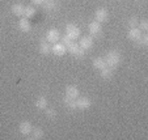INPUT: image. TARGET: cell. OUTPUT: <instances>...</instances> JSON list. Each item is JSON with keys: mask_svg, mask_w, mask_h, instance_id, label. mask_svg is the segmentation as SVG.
Wrapping results in <instances>:
<instances>
[{"mask_svg": "<svg viewBox=\"0 0 148 140\" xmlns=\"http://www.w3.org/2000/svg\"><path fill=\"white\" fill-rule=\"evenodd\" d=\"M105 62H106V66L110 67L112 70L117 68L118 66L121 64V60H122V56H121L119 51L117 50H110L106 53V56H105Z\"/></svg>", "mask_w": 148, "mask_h": 140, "instance_id": "obj_1", "label": "cell"}, {"mask_svg": "<svg viewBox=\"0 0 148 140\" xmlns=\"http://www.w3.org/2000/svg\"><path fill=\"white\" fill-rule=\"evenodd\" d=\"M66 34H67L70 38H72L73 41H76V39L80 37L81 30L79 26L75 25V24H68V25L66 26Z\"/></svg>", "mask_w": 148, "mask_h": 140, "instance_id": "obj_2", "label": "cell"}, {"mask_svg": "<svg viewBox=\"0 0 148 140\" xmlns=\"http://www.w3.org/2000/svg\"><path fill=\"white\" fill-rule=\"evenodd\" d=\"M60 39V31L58 29L53 28V29H49L46 31V41L49 43H56Z\"/></svg>", "mask_w": 148, "mask_h": 140, "instance_id": "obj_3", "label": "cell"}, {"mask_svg": "<svg viewBox=\"0 0 148 140\" xmlns=\"http://www.w3.org/2000/svg\"><path fill=\"white\" fill-rule=\"evenodd\" d=\"M95 18L97 23H106L109 20V12L106 8H97L95 12Z\"/></svg>", "mask_w": 148, "mask_h": 140, "instance_id": "obj_4", "label": "cell"}, {"mask_svg": "<svg viewBox=\"0 0 148 140\" xmlns=\"http://www.w3.org/2000/svg\"><path fill=\"white\" fill-rule=\"evenodd\" d=\"M51 53H53L55 56H63L66 53H67V47H66L62 42L53 43V46H51Z\"/></svg>", "mask_w": 148, "mask_h": 140, "instance_id": "obj_5", "label": "cell"}, {"mask_svg": "<svg viewBox=\"0 0 148 140\" xmlns=\"http://www.w3.org/2000/svg\"><path fill=\"white\" fill-rule=\"evenodd\" d=\"M32 131H33V124H32L29 121H24V122H21V123H20L18 132L21 135H24V136H28V135L32 134Z\"/></svg>", "mask_w": 148, "mask_h": 140, "instance_id": "obj_6", "label": "cell"}, {"mask_svg": "<svg viewBox=\"0 0 148 140\" xmlns=\"http://www.w3.org/2000/svg\"><path fill=\"white\" fill-rule=\"evenodd\" d=\"M67 51L72 54L73 56H76V58H81V56L84 55V53H85V51H84L83 48L79 46V43H76V42L71 43V45L67 47Z\"/></svg>", "mask_w": 148, "mask_h": 140, "instance_id": "obj_7", "label": "cell"}, {"mask_svg": "<svg viewBox=\"0 0 148 140\" xmlns=\"http://www.w3.org/2000/svg\"><path fill=\"white\" fill-rule=\"evenodd\" d=\"M79 46L83 48L84 51L89 50V48L93 47V38L90 36H85V37H81L80 41H79Z\"/></svg>", "mask_w": 148, "mask_h": 140, "instance_id": "obj_8", "label": "cell"}, {"mask_svg": "<svg viewBox=\"0 0 148 140\" xmlns=\"http://www.w3.org/2000/svg\"><path fill=\"white\" fill-rule=\"evenodd\" d=\"M92 102L88 97H77L76 98V107L80 110H87L90 107Z\"/></svg>", "mask_w": 148, "mask_h": 140, "instance_id": "obj_9", "label": "cell"}, {"mask_svg": "<svg viewBox=\"0 0 148 140\" xmlns=\"http://www.w3.org/2000/svg\"><path fill=\"white\" fill-rule=\"evenodd\" d=\"M17 26H18V29L23 31V33H29V31L32 30V24H30V21H29V18H26V17H21V18L18 20Z\"/></svg>", "mask_w": 148, "mask_h": 140, "instance_id": "obj_10", "label": "cell"}, {"mask_svg": "<svg viewBox=\"0 0 148 140\" xmlns=\"http://www.w3.org/2000/svg\"><path fill=\"white\" fill-rule=\"evenodd\" d=\"M142 34H143V31L140 30L139 28H130L129 33H127V37H129V39H131V41L138 42L139 38L142 37Z\"/></svg>", "mask_w": 148, "mask_h": 140, "instance_id": "obj_11", "label": "cell"}, {"mask_svg": "<svg viewBox=\"0 0 148 140\" xmlns=\"http://www.w3.org/2000/svg\"><path fill=\"white\" fill-rule=\"evenodd\" d=\"M88 30H89V33L92 34V36H97V34L101 33V30H102V26H101L100 23H97V21H92V23L88 25Z\"/></svg>", "mask_w": 148, "mask_h": 140, "instance_id": "obj_12", "label": "cell"}, {"mask_svg": "<svg viewBox=\"0 0 148 140\" xmlns=\"http://www.w3.org/2000/svg\"><path fill=\"white\" fill-rule=\"evenodd\" d=\"M11 11H12V13H13L14 16L23 17L24 16V11H25V5H23L21 3H16V4L12 5Z\"/></svg>", "mask_w": 148, "mask_h": 140, "instance_id": "obj_13", "label": "cell"}, {"mask_svg": "<svg viewBox=\"0 0 148 140\" xmlns=\"http://www.w3.org/2000/svg\"><path fill=\"white\" fill-rule=\"evenodd\" d=\"M79 94H80V92H79V89L75 87V85H68L67 88H66V96L67 97H71V98H77Z\"/></svg>", "mask_w": 148, "mask_h": 140, "instance_id": "obj_14", "label": "cell"}, {"mask_svg": "<svg viewBox=\"0 0 148 140\" xmlns=\"http://www.w3.org/2000/svg\"><path fill=\"white\" fill-rule=\"evenodd\" d=\"M93 67L96 68V70H102V68L106 67V62H105V59L102 58V56H97V58L93 59V62H92Z\"/></svg>", "mask_w": 148, "mask_h": 140, "instance_id": "obj_15", "label": "cell"}, {"mask_svg": "<svg viewBox=\"0 0 148 140\" xmlns=\"http://www.w3.org/2000/svg\"><path fill=\"white\" fill-rule=\"evenodd\" d=\"M39 53L43 54V55H49L51 53V45L47 41H41V43H39Z\"/></svg>", "mask_w": 148, "mask_h": 140, "instance_id": "obj_16", "label": "cell"}, {"mask_svg": "<svg viewBox=\"0 0 148 140\" xmlns=\"http://www.w3.org/2000/svg\"><path fill=\"white\" fill-rule=\"evenodd\" d=\"M36 107L38 110H45L46 107H47V98L43 97V96L38 97L37 98V101H36Z\"/></svg>", "mask_w": 148, "mask_h": 140, "instance_id": "obj_17", "label": "cell"}, {"mask_svg": "<svg viewBox=\"0 0 148 140\" xmlns=\"http://www.w3.org/2000/svg\"><path fill=\"white\" fill-rule=\"evenodd\" d=\"M30 135H32L30 139H34V140H39V139H43V137H45V132H43L42 128H33Z\"/></svg>", "mask_w": 148, "mask_h": 140, "instance_id": "obj_18", "label": "cell"}, {"mask_svg": "<svg viewBox=\"0 0 148 140\" xmlns=\"http://www.w3.org/2000/svg\"><path fill=\"white\" fill-rule=\"evenodd\" d=\"M101 77L105 79V80L112 79L113 77V70L110 67H108V66L105 68H102V70H101Z\"/></svg>", "mask_w": 148, "mask_h": 140, "instance_id": "obj_19", "label": "cell"}, {"mask_svg": "<svg viewBox=\"0 0 148 140\" xmlns=\"http://www.w3.org/2000/svg\"><path fill=\"white\" fill-rule=\"evenodd\" d=\"M63 101H64V105H67V107H70V109H77V107H76L75 98H71V97H67V96H66Z\"/></svg>", "mask_w": 148, "mask_h": 140, "instance_id": "obj_20", "label": "cell"}, {"mask_svg": "<svg viewBox=\"0 0 148 140\" xmlns=\"http://www.w3.org/2000/svg\"><path fill=\"white\" fill-rule=\"evenodd\" d=\"M36 14V8L32 5L29 7H25V11H24V17H26V18H32V17Z\"/></svg>", "mask_w": 148, "mask_h": 140, "instance_id": "obj_21", "label": "cell"}, {"mask_svg": "<svg viewBox=\"0 0 148 140\" xmlns=\"http://www.w3.org/2000/svg\"><path fill=\"white\" fill-rule=\"evenodd\" d=\"M60 38H62V43H63V45H64L66 47H68V46H70L71 43H73V42H75V41H73L72 38H70V37L67 36V34H64V36H63V37H60Z\"/></svg>", "mask_w": 148, "mask_h": 140, "instance_id": "obj_22", "label": "cell"}, {"mask_svg": "<svg viewBox=\"0 0 148 140\" xmlns=\"http://www.w3.org/2000/svg\"><path fill=\"white\" fill-rule=\"evenodd\" d=\"M43 7H45L46 11H54L55 9V3H54L53 0H46L45 3H43Z\"/></svg>", "mask_w": 148, "mask_h": 140, "instance_id": "obj_23", "label": "cell"}, {"mask_svg": "<svg viewBox=\"0 0 148 140\" xmlns=\"http://www.w3.org/2000/svg\"><path fill=\"white\" fill-rule=\"evenodd\" d=\"M138 28L142 31H147L148 30V21L147 20H140L139 24H138Z\"/></svg>", "mask_w": 148, "mask_h": 140, "instance_id": "obj_24", "label": "cell"}, {"mask_svg": "<svg viewBox=\"0 0 148 140\" xmlns=\"http://www.w3.org/2000/svg\"><path fill=\"white\" fill-rule=\"evenodd\" d=\"M46 117L50 118V119H54L56 117V111L54 109H50V107H46Z\"/></svg>", "mask_w": 148, "mask_h": 140, "instance_id": "obj_25", "label": "cell"}, {"mask_svg": "<svg viewBox=\"0 0 148 140\" xmlns=\"http://www.w3.org/2000/svg\"><path fill=\"white\" fill-rule=\"evenodd\" d=\"M138 24H139V20L136 17H131L129 20V26L130 28H138Z\"/></svg>", "mask_w": 148, "mask_h": 140, "instance_id": "obj_26", "label": "cell"}, {"mask_svg": "<svg viewBox=\"0 0 148 140\" xmlns=\"http://www.w3.org/2000/svg\"><path fill=\"white\" fill-rule=\"evenodd\" d=\"M138 42H139L140 45H143V46H147L148 45V36L145 33L142 34V37L139 38V41H138Z\"/></svg>", "mask_w": 148, "mask_h": 140, "instance_id": "obj_27", "label": "cell"}, {"mask_svg": "<svg viewBox=\"0 0 148 140\" xmlns=\"http://www.w3.org/2000/svg\"><path fill=\"white\" fill-rule=\"evenodd\" d=\"M45 1L46 0H32V3H33L34 5H43Z\"/></svg>", "mask_w": 148, "mask_h": 140, "instance_id": "obj_28", "label": "cell"}, {"mask_svg": "<svg viewBox=\"0 0 148 140\" xmlns=\"http://www.w3.org/2000/svg\"><path fill=\"white\" fill-rule=\"evenodd\" d=\"M53 1H55V0H53Z\"/></svg>", "mask_w": 148, "mask_h": 140, "instance_id": "obj_29", "label": "cell"}]
</instances>
